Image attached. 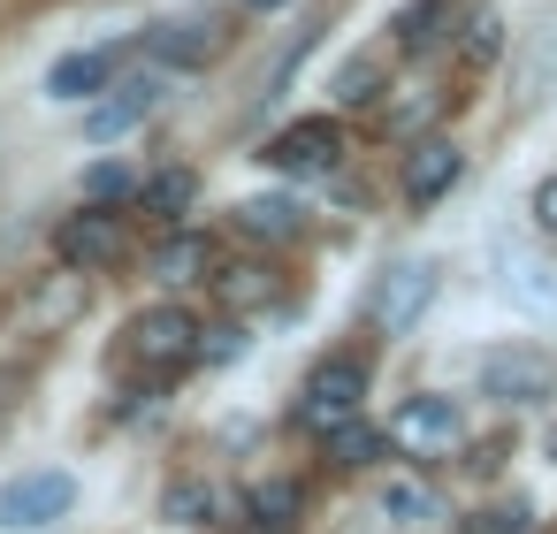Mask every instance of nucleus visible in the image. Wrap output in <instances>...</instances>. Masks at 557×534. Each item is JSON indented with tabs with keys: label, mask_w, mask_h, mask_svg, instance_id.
<instances>
[{
	"label": "nucleus",
	"mask_w": 557,
	"mask_h": 534,
	"mask_svg": "<svg viewBox=\"0 0 557 534\" xmlns=\"http://www.w3.org/2000/svg\"><path fill=\"white\" fill-rule=\"evenodd\" d=\"M466 534H534V511L511 496V504H481L473 519H466Z\"/></svg>",
	"instance_id": "nucleus-26"
},
{
	"label": "nucleus",
	"mask_w": 557,
	"mask_h": 534,
	"mask_svg": "<svg viewBox=\"0 0 557 534\" xmlns=\"http://www.w3.org/2000/svg\"><path fill=\"white\" fill-rule=\"evenodd\" d=\"M131 199H138V207H146V214H153V222L169 229V222H184V214H191L199 184H191V169H161V176H146V184H138Z\"/></svg>",
	"instance_id": "nucleus-18"
},
{
	"label": "nucleus",
	"mask_w": 557,
	"mask_h": 534,
	"mask_svg": "<svg viewBox=\"0 0 557 534\" xmlns=\"http://www.w3.org/2000/svg\"><path fill=\"white\" fill-rule=\"evenodd\" d=\"M443 9H450V0H412V9H397V54H428L435 39H443Z\"/></svg>",
	"instance_id": "nucleus-23"
},
{
	"label": "nucleus",
	"mask_w": 557,
	"mask_h": 534,
	"mask_svg": "<svg viewBox=\"0 0 557 534\" xmlns=\"http://www.w3.org/2000/svg\"><path fill=\"white\" fill-rule=\"evenodd\" d=\"M245 9H260V16H268V9H290V0H245Z\"/></svg>",
	"instance_id": "nucleus-29"
},
{
	"label": "nucleus",
	"mask_w": 557,
	"mask_h": 534,
	"mask_svg": "<svg viewBox=\"0 0 557 534\" xmlns=\"http://www.w3.org/2000/svg\"><path fill=\"white\" fill-rule=\"evenodd\" d=\"M435 283H443L435 260H389V268L374 275V290H367V321H374L382 336L420 328V313L435 306Z\"/></svg>",
	"instance_id": "nucleus-3"
},
{
	"label": "nucleus",
	"mask_w": 557,
	"mask_h": 534,
	"mask_svg": "<svg viewBox=\"0 0 557 534\" xmlns=\"http://www.w3.org/2000/svg\"><path fill=\"white\" fill-rule=\"evenodd\" d=\"M245 511H252V526L283 534V526L306 511V488H298L290 473H268V481H252V488H245Z\"/></svg>",
	"instance_id": "nucleus-17"
},
{
	"label": "nucleus",
	"mask_w": 557,
	"mask_h": 534,
	"mask_svg": "<svg viewBox=\"0 0 557 534\" xmlns=\"http://www.w3.org/2000/svg\"><path fill=\"white\" fill-rule=\"evenodd\" d=\"M169 100V70H138V77H123V85H108V100L85 115V138L92 146H108V138H123V131H138L153 108Z\"/></svg>",
	"instance_id": "nucleus-10"
},
{
	"label": "nucleus",
	"mask_w": 557,
	"mask_h": 534,
	"mask_svg": "<svg viewBox=\"0 0 557 534\" xmlns=\"http://www.w3.org/2000/svg\"><path fill=\"white\" fill-rule=\"evenodd\" d=\"M138 191V176L123 169V161H100V169H85V207H115V199H131Z\"/></svg>",
	"instance_id": "nucleus-25"
},
{
	"label": "nucleus",
	"mask_w": 557,
	"mask_h": 534,
	"mask_svg": "<svg viewBox=\"0 0 557 534\" xmlns=\"http://www.w3.org/2000/svg\"><path fill=\"white\" fill-rule=\"evenodd\" d=\"M214 511H222V496H214V481H199V473H184V481L161 488V519H176V526H207Z\"/></svg>",
	"instance_id": "nucleus-21"
},
{
	"label": "nucleus",
	"mask_w": 557,
	"mask_h": 534,
	"mask_svg": "<svg viewBox=\"0 0 557 534\" xmlns=\"http://www.w3.org/2000/svg\"><path fill=\"white\" fill-rule=\"evenodd\" d=\"M115 70H123V47H77L47 70V100H92L115 85Z\"/></svg>",
	"instance_id": "nucleus-14"
},
{
	"label": "nucleus",
	"mask_w": 557,
	"mask_h": 534,
	"mask_svg": "<svg viewBox=\"0 0 557 534\" xmlns=\"http://www.w3.org/2000/svg\"><path fill=\"white\" fill-rule=\"evenodd\" d=\"M146 275H153V283H169V290L207 283V275H214V237H199V229H176V222H169V237L146 252Z\"/></svg>",
	"instance_id": "nucleus-13"
},
{
	"label": "nucleus",
	"mask_w": 557,
	"mask_h": 534,
	"mask_svg": "<svg viewBox=\"0 0 557 534\" xmlns=\"http://www.w3.org/2000/svg\"><path fill=\"white\" fill-rule=\"evenodd\" d=\"M382 85H389V62H382V54H351V62H336L329 100H336L344 115H367V108L382 100Z\"/></svg>",
	"instance_id": "nucleus-15"
},
{
	"label": "nucleus",
	"mask_w": 557,
	"mask_h": 534,
	"mask_svg": "<svg viewBox=\"0 0 557 534\" xmlns=\"http://www.w3.org/2000/svg\"><path fill=\"white\" fill-rule=\"evenodd\" d=\"M237 351H245V336H237V328H199V359H214V367H222V359H237Z\"/></svg>",
	"instance_id": "nucleus-27"
},
{
	"label": "nucleus",
	"mask_w": 557,
	"mask_h": 534,
	"mask_svg": "<svg viewBox=\"0 0 557 534\" xmlns=\"http://www.w3.org/2000/svg\"><path fill=\"white\" fill-rule=\"evenodd\" d=\"M458 176H466V153H458L450 138H420V146L405 153L397 191H405V207H435V199H450V191H458Z\"/></svg>",
	"instance_id": "nucleus-12"
},
{
	"label": "nucleus",
	"mask_w": 557,
	"mask_h": 534,
	"mask_svg": "<svg viewBox=\"0 0 557 534\" xmlns=\"http://www.w3.org/2000/svg\"><path fill=\"white\" fill-rule=\"evenodd\" d=\"M252 534H268V526H252Z\"/></svg>",
	"instance_id": "nucleus-30"
},
{
	"label": "nucleus",
	"mask_w": 557,
	"mask_h": 534,
	"mask_svg": "<svg viewBox=\"0 0 557 534\" xmlns=\"http://www.w3.org/2000/svg\"><path fill=\"white\" fill-rule=\"evenodd\" d=\"M70 504H77V481L70 473H16L9 488H0V526H16V534H39V526H54V519H70Z\"/></svg>",
	"instance_id": "nucleus-9"
},
{
	"label": "nucleus",
	"mask_w": 557,
	"mask_h": 534,
	"mask_svg": "<svg viewBox=\"0 0 557 534\" xmlns=\"http://www.w3.org/2000/svg\"><path fill=\"white\" fill-rule=\"evenodd\" d=\"M321 443H329V465H344V473H359V465H374V458L389 450V435H382V427H367L359 412H351V420H336V427H321Z\"/></svg>",
	"instance_id": "nucleus-19"
},
{
	"label": "nucleus",
	"mask_w": 557,
	"mask_h": 534,
	"mask_svg": "<svg viewBox=\"0 0 557 534\" xmlns=\"http://www.w3.org/2000/svg\"><path fill=\"white\" fill-rule=\"evenodd\" d=\"M237 229H245V237H260V245H290V237L306 229V207H298V199H283V191H260V199H245V207H237Z\"/></svg>",
	"instance_id": "nucleus-16"
},
{
	"label": "nucleus",
	"mask_w": 557,
	"mask_h": 534,
	"mask_svg": "<svg viewBox=\"0 0 557 534\" xmlns=\"http://www.w3.org/2000/svg\"><path fill=\"white\" fill-rule=\"evenodd\" d=\"M534 229L557 245V176H542V184H534Z\"/></svg>",
	"instance_id": "nucleus-28"
},
{
	"label": "nucleus",
	"mask_w": 557,
	"mask_h": 534,
	"mask_svg": "<svg viewBox=\"0 0 557 534\" xmlns=\"http://www.w3.org/2000/svg\"><path fill=\"white\" fill-rule=\"evenodd\" d=\"M496 290H504L527 321H557V268H549L534 245L496 237Z\"/></svg>",
	"instance_id": "nucleus-8"
},
{
	"label": "nucleus",
	"mask_w": 557,
	"mask_h": 534,
	"mask_svg": "<svg viewBox=\"0 0 557 534\" xmlns=\"http://www.w3.org/2000/svg\"><path fill=\"white\" fill-rule=\"evenodd\" d=\"M260 161L283 169V176H336V169H344V123H336V115H298V123H283V131L268 138Z\"/></svg>",
	"instance_id": "nucleus-5"
},
{
	"label": "nucleus",
	"mask_w": 557,
	"mask_h": 534,
	"mask_svg": "<svg viewBox=\"0 0 557 534\" xmlns=\"http://www.w3.org/2000/svg\"><path fill=\"white\" fill-rule=\"evenodd\" d=\"M214 290H222V306H230V313H252V306H268L283 283H275V268H268V260H237V268H222V275H214Z\"/></svg>",
	"instance_id": "nucleus-20"
},
{
	"label": "nucleus",
	"mask_w": 557,
	"mask_h": 534,
	"mask_svg": "<svg viewBox=\"0 0 557 534\" xmlns=\"http://www.w3.org/2000/svg\"><path fill=\"white\" fill-rule=\"evenodd\" d=\"M367 405V359L359 351H329L313 374H306V389H298V420L321 435V427H336V420H351Z\"/></svg>",
	"instance_id": "nucleus-4"
},
{
	"label": "nucleus",
	"mask_w": 557,
	"mask_h": 534,
	"mask_svg": "<svg viewBox=\"0 0 557 534\" xmlns=\"http://www.w3.org/2000/svg\"><path fill=\"white\" fill-rule=\"evenodd\" d=\"M191 359H199V321H191L184 306H146V313H131V328H123V367H131V374L169 382V374L191 367Z\"/></svg>",
	"instance_id": "nucleus-1"
},
{
	"label": "nucleus",
	"mask_w": 557,
	"mask_h": 534,
	"mask_svg": "<svg viewBox=\"0 0 557 534\" xmlns=\"http://www.w3.org/2000/svg\"><path fill=\"white\" fill-rule=\"evenodd\" d=\"M481 397H496L504 412H534L557 397V359L534 344H496L481 351Z\"/></svg>",
	"instance_id": "nucleus-2"
},
{
	"label": "nucleus",
	"mask_w": 557,
	"mask_h": 534,
	"mask_svg": "<svg viewBox=\"0 0 557 534\" xmlns=\"http://www.w3.org/2000/svg\"><path fill=\"white\" fill-rule=\"evenodd\" d=\"M146 47H153L161 70H199V62L230 54V16H214V9H184V16H169V24H153Z\"/></svg>",
	"instance_id": "nucleus-7"
},
{
	"label": "nucleus",
	"mask_w": 557,
	"mask_h": 534,
	"mask_svg": "<svg viewBox=\"0 0 557 534\" xmlns=\"http://www.w3.org/2000/svg\"><path fill=\"white\" fill-rule=\"evenodd\" d=\"M496 54H504V16H496V9H473L466 32H458V62H466V70H488Z\"/></svg>",
	"instance_id": "nucleus-24"
},
{
	"label": "nucleus",
	"mask_w": 557,
	"mask_h": 534,
	"mask_svg": "<svg viewBox=\"0 0 557 534\" xmlns=\"http://www.w3.org/2000/svg\"><path fill=\"white\" fill-rule=\"evenodd\" d=\"M389 443L405 450V458H420V465H435V458H450L458 443H466V420H458V405L450 397H405L397 412H389Z\"/></svg>",
	"instance_id": "nucleus-6"
},
{
	"label": "nucleus",
	"mask_w": 557,
	"mask_h": 534,
	"mask_svg": "<svg viewBox=\"0 0 557 534\" xmlns=\"http://www.w3.org/2000/svg\"><path fill=\"white\" fill-rule=\"evenodd\" d=\"M54 260L62 268H115L123 260V222L108 214V207H85V214H70L62 229H54Z\"/></svg>",
	"instance_id": "nucleus-11"
},
{
	"label": "nucleus",
	"mask_w": 557,
	"mask_h": 534,
	"mask_svg": "<svg viewBox=\"0 0 557 534\" xmlns=\"http://www.w3.org/2000/svg\"><path fill=\"white\" fill-rule=\"evenodd\" d=\"M382 511H389V519H405V526H428V519H443L435 488H428V481H412V473H389V481H382Z\"/></svg>",
	"instance_id": "nucleus-22"
}]
</instances>
